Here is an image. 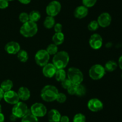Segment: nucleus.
Masks as SVG:
<instances>
[{"label": "nucleus", "mask_w": 122, "mask_h": 122, "mask_svg": "<svg viewBox=\"0 0 122 122\" xmlns=\"http://www.w3.org/2000/svg\"><path fill=\"white\" fill-rule=\"evenodd\" d=\"M70 61V56L67 51H58L52 58V63L57 69H64L68 65Z\"/></svg>", "instance_id": "1"}, {"label": "nucleus", "mask_w": 122, "mask_h": 122, "mask_svg": "<svg viewBox=\"0 0 122 122\" xmlns=\"http://www.w3.org/2000/svg\"><path fill=\"white\" fill-rule=\"evenodd\" d=\"M58 92L56 86L53 85H46L41 91V97L42 99L47 102H51L56 100Z\"/></svg>", "instance_id": "2"}, {"label": "nucleus", "mask_w": 122, "mask_h": 122, "mask_svg": "<svg viewBox=\"0 0 122 122\" xmlns=\"http://www.w3.org/2000/svg\"><path fill=\"white\" fill-rule=\"evenodd\" d=\"M38 31L37 23L32 21H28L23 23L20 27V33L25 38H30L35 35Z\"/></svg>", "instance_id": "3"}, {"label": "nucleus", "mask_w": 122, "mask_h": 122, "mask_svg": "<svg viewBox=\"0 0 122 122\" xmlns=\"http://www.w3.org/2000/svg\"><path fill=\"white\" fill-rule=\"evenodd\" d=\"M67 78L72 84L78 85L82 83L84 76L82 72L79 68L70 67L67 72Z\"/></svg>", "instance_id": "4"}, {"label": "nucleus", "mask_w": 122, "mask_h": 122, "mask_svg": "<svg viewBox=\"0 0 122 122\" xmlns=\"http://www.w3.org/2000/svg\"><path fill=\"white\" fill-rule=\"evenodd\" d=\"M106 69L101 64H95L92 66L89 70V75L94 80H99L106 74Z\"/></svg>", "instance_id": "5"}, {"label": "nucleus", "mask_w": 122, "mask_h": 122, "mask_svg": "<svg viewBox=\"0 0 122 122\" xmlns=\"http://www.w3.org/2000/svg\"><path fill=\"white\" fill-rule=\"evenodd\" d=\"M11 112L17 118H21L29 112L28 106L24 102L19 101L14 105Z\"/></svg>", "instance_id": "6"}, {"label": "nucleus", "mask_w": 122, "mask_h": 122, "mask_svg": "<svg viewBox=\"0 0 122 122\" xmlns=\"http://www.w3.org/2000/svg\"><path fill=\"white\" fill-rule=\"evenodd\" d=\"M50 55L45 49H41L36 53L35 55V61L36 63L39 67H43L49 63Z\"/></svg>", "instance_id": "7"}, {"label": "nucleus", "mask_w": 122, "mask_h": 122, "mask_svg": "<svg viewBox=\"0 0 122 122\" xmlns=\"http://www.w3.org/2000/svg\"><path fill=\"white\" fill-rule=\"evenodd\" d=\"M61 10V4L56 0L51 1L46 7V13L48 16L54 17L58 15Z\"/></svg>", "instance_id": "8"}, {"label": "nucleus", "mask_w": 122, "mask_h": 122, "mask_svg": "<svg viewBox=\"0 0 122 122\" xmlns=\"http://www.w3.org/2000/svg\"><path fill=\"white\" fill-rule=\"evenodd\" d=\"M30 113L38 117H43L47 114V108L45 105L40 102L34 103L30 106Z\"/></svg>", "instance_id": "9"}, {"label": "nucleus", "mask_w": 122, "mask_h": 122, "mask_svg": "<svg viewBox=\"0 0 122 122\" xmlns=\"http://www.w3.org/2000/svg\"><path fill=\"white\" fill-rule=\"evenodd\" d=\"M87 106L92 112H98L103 109L104 104L98 98H92L88 102Z\"/></svg>", "instance_id": "10"}, {"label": "nucleus", "mask_w": 122, "mask_h": 122, "mask_svg": "<svg viewBox=\"0 0 122 122\" xmlns=\"http://www.w3.org/2000/svg\"><path fill=\"white\" fill-rule=\"evenodd\" d=\"M89 44L92 49L94 50H98L102 47L103 44L102 37L98 33H93L89 38Z\"/></svg>", "instance_id": "11"}, {"label": "nucleus", "mask_w": 122, "mask_h": 122, "mask_svg": "<svg viewBox=\"0 0 122 122\" xmlns=\"http://www.w3.org/2000/svg\"><path fill=\"white\" fill-rule=\"evenodd\" d=\"M3 99L6 102L11 105H15L20 100L17 92H15L13 90L4 92Z\"/></svg>", "instance_id": "12"}, {"label": "nucleus", "mask_w": 122, "mask_h": 122, "mask_svg": "<svg viewBox=\"0 0 122 122\" xmlns=\"http://www.w3.org/2000/svg\"><path fill=\"white\" fill-rule=\"evenodd\" d=\"M97 21L98 22L100 27L107 28L110 25L112 21V18L109 13L107 12H104L98 17Z\"/></svg>", "instance_id": "13"}, {"label": "nucleus", "mask_w": 122, "mask_h": 122, "mask_svg": "<svg viewBox=\"0 0 122 122\" xmlns=\"http://www.w3.org/2000/svg\"><path fill=\"white\" fill-rule=\"evenodd\" d=\"M4 49L5 51L10 55H17L18 52L21 50L19 43L13 41L7 43L5 45Z\"/></svg>", "instance_id": "14"}, {"label": "nucleus", "mask_w": 122, "mask_h": 122, "mask_svg": "<svg viewBox=\"0 0 122 122\" xmlns=\"http://www.w3.org/2000/svg\"><path fill=\"white\" fill-rule=\"evenodd\" d=\"M57 69L52 63H48L42 67V74L45 77L52 78L55 76Z\"/></svg>", "instance_id": "15"}, {"label": "nucleus", "mask_w": 122, "mask_h": 122, "mask_svg": "<svg viewBox=\"0 0 122 122\" xmlns=\"http://www.w3.org/2000/svg\"><path fill=\"white\" fill-rule=\"evenodd\" d=\"M89 13V10L84 6H80L76 7L74 11V16L78 19H82L86 17Z\"/></svg>", "instance_id": "16"}, {"label": "nucleus", "mask_w": 122, "mask_h": 122, "mask_svg": "<svg viewBox=\"0 0 122 122\" xmlns=\"http://www.w3.org/2000/svg\"><path fill=\"white\" fill-rule=\"evenodd\" d=\"M17 94L19 97V99H21L23 101L29 100L30 97V92L29 89L27 87H24V86L20 87L19 89Z\"/></svg>", "instance_id": "17"}, {"label": "nucleus", "mask_w": 122, "mask_h": 122, "mask_svg": "<svg viewBox=\"0 0 122 122\" xmlns=\"http://www.w3.org/2000/svg\"><path fill=\"white\" fill-rule=\"evenodd\" d=\"M61 115L60 112L56 109H52L48 112V120L49 122H60Z\"/></svg>", "instance_id": "18"}, {"label": "nucleus", "mask_w": 122, "mask_h": 122, "mask_svg": "<svg viewBox=\"0 0 122 122\" xmlns=\"http://www.w3.org/2000/svg\"><path fill=\"white\" fill-rule=\"evenodd\" d=\"M54 44L57 45H61L64 41V35L63 32H56L52 37Z\"/></svg>", "instance_id": "19"}, {"label": "nucleus", "mask_w": 122, "mask_h": 122, "mask_svg": "<svg viewBox=\"0 0 122 122\" xmlns=\"http://www.w3.org/2000/svg\"><path fill=\"white\" fill-rule=\"evenodd\" d=\"M0 87L2 89V90L4 92H8V91L12 90L13 87V82L11 80L7 79L5 80L1 83L0 85Z\"/></svg>", "instance_id": "20"}, {"label": "nucleus", "mask_w": 122, "mask_h": 122, "mask_svg": "<svg viewBox=\"0 0 122 122\" xmlns=\"http://www.w3.org/2000/svg\"><path fill=\"white\" fill-rule=\"evenodd\" d=\"M56 24V20L54 17L46 16L44 21V26L46 29H51L54 27Z\"/></svg>", "instance_id": "21"}, {"label": "nucleus", "mask_w": 122, "mask_h": 122, "mask_svg": "<svg viewBox=\"0 0 122 122\" xmlns=\"http://www.w3.org/2000/svg\"><path fill=\"white\" fill-rule=\"evenodd\" d=\"M54 77L57 81L61 83L67 78V72L64 69H57Z\"/></svg>", "instance_id": "22"}, {"label": "nucleus", "mask_w": 122, "mask_h": 122, "mask_svg": "<svg viewBox=\"0 0 122 122\" xmlns=\"http://www.w3.org/2000/svg\"><path fill=\"white\" fill-rule=\"evenodd\" d=\"M104 67L106 69V71L111 72L116 69L117 67V63L114 61H108V62H106Z\"/></svg>", "instance_id": "23"}, {"label": "nucleus", "mask_w": 122, "mask_h": 122, "mask_svg": "<svg viewBox=\"0 0 122 122\" xmlns=\"http://www.w3.org/2000/svg\"><path fill=\"white\" fill-rule=\"evenodd\" d=\"M29 16L30 21L35 23L39 21L41 17L40 12L38 10H32V11L30 12V13H29Z\"/></svg>", "instance_id": "24"}, {"label": "nucleus", "mask_w": 122, "mask_h": 122, "mask_svg": "<svg viewBox=\"0 0 122 122\" xmlns=\"http://www.w3.org/2000/svg\"><path fill=\"white\" fill-rule=\"evenodd\" d=\"M18 59L21 62L25 63L29 59V55L27 51L25 50H20L17 54Z\"/></svg>", "instance_id": "25"}, {"label": "nucleus", "mask_w": 122, "mask_h": 122, "mask_svg": "<svg viewBox=\"0 0 122 122\" xmlns=\"http://www.w3.org/2000/svg\"><path fill=\"white\" fill-rule=\"evenodd\" d=\"M21 122H39L38 117L33 116L30 112H28L26 116L21 118Z\"/></svg>", "instance_id": "26"}, {"label": "nucleus", "mask_w": 122, "mask_h": 122, "mask_svg": "<svg viewBox=\"0 0 122 122\" xmlns=\"http://www.w3.org/2000/svg\"><path fill=\"white\" fill-rule=\"evenodd\" d=\"M46 51L48 52V53L51 56V55H54L57 53L58 51V45H56L54 43L52 44H50L48 45V47H46Z\"/></svg>", "instance_id": "27"}, {"label": "nucleus", "mask_w": 122, "mask_h": 122, "mask_svg": "<svg viewBox=\"0 0 122 122\" xmlns=\"http://www.w3.org/2000/svg\"><path fill=\"white\" fill-rule=\"evenodd\" d=\"M86 93V87L83 86L82 84H80L77 85V87H76V95L78 96H83L85 95Z\"/></svg>", "instance_id": "28"}, {"label": "nucleus", "mask_w": 122, "mask_h": 122, "mask_svg": "<svg viewBox=\"0 0 122 122\" xmlns=\"http://www.w3.org/2000/svg\"><path fill=\"white\" fill-rule=\"evenodd\" d=\"M86 116L82 113H77L74 116L73 122H86Z\"/></svg>", "instance_id": "29"}, {"label": "nucleus", "mask_w": 122, "mask_h": 122, "mask_svg": "<svg viewBox=\"0 0 122 122\" xmlns=\"http://www.w3.org/2000/svg\"><path fill=\"white\" fill-rule=\"evenodd\" d=\"M100 26L97 20H92L88 25V29L90 31H96Z\"/></svg>", "instance_id": "30"}, {"label": "nucleus", "mask_w": 122, "mask_h": 122, "mask_svg": "<svg viewBox=\"0 0 122 122\" xmlns=\"http://www.w3.org/2000/svg\"><path fill=\"white\" fill-rule=\"evenodd\" d=\"M19 20L23 23L27 22L29 21V14L26 12H22L19 15Z\"/></svg>", "instance_id": "31"}, {"label": "nucleus", "mask_w": 122, "mask_h": 122, "mask_svg": "<svg viewBox=\"0 0 122 122\" xmlns=\"http://www.w3.org/2000/svg\"><path fill=\"white\" fill-rule=\"evenodd\" d=\"M97 0H82V4L88 8L94 7Z\"/></svg>", "instance_id": "32"}, {"label": "nucleus", "mask_w": 122, "mask_h": 122, "mask_svg": "<svg viewBox=\"0 0 122 122\" xmlns=\"http://www.w3.org/2000/svg\"><path fill=\"white\" fill-rule=\"evenodd\" d=\"M67 100V96L64 93H58V95H57V99H56V100H57L58 102L60 103V104H63V103H64Z\"/></svg>", "instance_id": "33"}, {"label": "nucleus", "mask_w": 122, "mask_h": 122, "mask_svg": "<svg viewBox=\"0 0 122 122\" xmlns=\"http://www.w3.org/2000/svg\"><path fill=\"white\" fill-rule=\"evenodd\" d=\"M76 87H77V85L71 84L69 86V88L67 89L68 93H69V94H71V95H74V94H76Z\"/></svg>", "instance_id": "34"}, {"label": "nucleus", "mask_w": 122, "mask_h": 122, "mask_svg": "<svg viewBox=\"0 0 122 122\" xmlns=\"http://www.w3.org/2000/svg\"><path fill=\"white\" fill-rule=\"evenodd\" d=\"M71 84L72 83H71V81H70L67 78H66L65 80H63V81L61 82V86L63 87V88L65 89H67L69 87V86H70Z\"/></svg>", "instance_id": "35"}, {"label": "nucleus", "mask_w": 122, "mask_h": 122, "mask_svg": "<svg viewBox=\"0 0 122 122\" xmlns=\"http://www.w3.org/2000/svg\"><path fill=\"white\" fill-rule=\"evenodd\" d=\"M9 6V1L7 0H0V9H5Z\"/></svg>", "instance_id": "36"}, {"label": "nucleus", "mask_w": 122, "mask_h": 122, "mask_svg": "<svg viewBox=\"0 0 122 122\" xmlns=\"http://www.w3.org/2000/svg\"><path fill=\"white\" fill-rule=\"evenodd\" d=\"M54 29L56 32H62L63 31V25L60 23H57L54 26Z\"/></svg>", "instance_id": "37"}, {"label": "nucleus", "mask_w": 122, "mask_h": 122, "mask_svg": "<svg viewBox=\"0 0 122 122\" xmlns=\"http://www.w3.org/2000/svg\"><path fill=\"white\" fill-rule=\"evenodd\" d=\"M60 122H70V118L67 116H61Z\"/></svg>", "instance_id": "38"}, {"label": "nucleus", "mask_w": 122, "mask_h": 122, "mask_svg": "<svg viewBox=\"0 0 122 122\" xmlns=\"http://www.w3.org/2000/svg\"><path fill=\"white\" fill-rule=\"evenodd\" d=\"M20 3L23 4H29L30 2H31L32 0H18Z\"/></svg>", "instance_id": "39"}, {"label": "nucleus", "mask_w": 122, "mask_h": 122, "mask_svg": "<svg viewBox=\"0 0 122 122\" xmlns=\"http://www.w3.org/2000/svg\"><path fill=\"white\" fill-rule=\"evenodd\" d=\"M118 64H119V66L120 69L122 70V55L119 57V61H118Z\"/></svg>", "instance_id": "40"}, {"label": "nucleus", "mask_w": 122, "mask_h": 122, "mask_svg": "<svg viewBox=\"0 0 122 122\" xmlns=\"http://www.w3.org/2000/svg\"><path fill=\"white\" fill-rule=\"evenodd\" d=\"M4 94V92L2 90V89L0 87V101L3 99Z\"/></svg>", "instance_id": "41"}, {"label": "nucleus", "mask_w": 122, "mask_h": 122, "mask_svg": "<svg viewBox=\"0 0 122 122\" xmlns=\"http://www.w3.org/2000/svg\"><path fill=\"white\" fill-rule=\"evenodd\" d=\"M10 120L11 121V122H15V121L17 119V118L15 116H14V115L11 114V115L10 116Z\"/></svg>", "instance_id": "42"}, {"label": "nucleus", "mask_w": 122, "mask_h": 122, "mask_svg": "<svg viewBox=\"0 0 122 122\" xmlns=\"http://www.w3.org/2000/svg\"><path fill=\"white\" fill-rule=\"evenodd\" d=\"M5 121V116L2 112L0 113V122H4Z\"/></svg>", "instance_id": "43"}, {"label": "nucleus", "mask_w": 122, "mask_h": 122, "mask_svg": "<svg viewBox=\"0 0 122 122\" xmlns=\"http://www.w3.org/2000/svg\"><path fill=\"white\" fill-rule=\"evenodd\" d=\"M1 112H2V106H1V105L0 104V113Z\"/></svg>", "instance_id": "44"}, {"label": "nucleus", "mask_w": 122, "mask_h": 122, "mask_svg": "<svg viewBox=\"0 0 122 122\" xmlns=\"http://www.w3.org/2000/svg\"><path fill=\"white\" fill-rule=\"evenodd\" d=\"M7 1H14V0H7Z\"/></svg>", "instance_id": "45"}, {"label": "nucleus", "mask_w": 122, "mask_h": 122, "mask_svg": "<svg viewBox=\"0 0 122 122\" xmlns=\"http://www.w3.org/2000/svg\"></svg>", "instance_id": "46"}]
</instances>
